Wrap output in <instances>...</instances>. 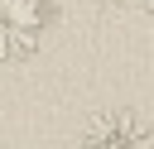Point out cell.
I'll use <instances>...</instances> for the list:
<instances>
[{
    "label": "cell",
    "instance_id": "cell-1",
    "mask_svg": "<svg viewBox=\"0 0 154 149\" xmlns=\"http://www.w3.org/2000/svg\"><path fill=\"white\" fill-rule=\"evenodd\" d=\"M48 34V0H0V62H29Z\"/></svg>",
    "mask_w": 154,
    "mask_h": 149
},
{
    "label": "cell",
    "instance_id": "cell-2",
    "mask_svg": "<svg viewBox=\"0 0 154 149\" xmlns=\"http://www.w3.org/2000/svg\"><path fill=\"white\" fill-rule=\"evenodd\" d=\"M82 149H154V130L135 111H101L87 120Z\"/></svg>",
    "mask_w": 154,
    "mask_h": 149
},
{
    "label": "cell",
    "instance_id": "cell-3",
    "mask_svg": "<svg viewBox=\"0 0 154 149\" xmlns=\"http://www.w3.org/2000/svg\"><path fill=\"white\" fill-rule=\"evenodd\" d=\"M140 10H144V14H149V19H154V0H140Z\"/></svg>",
    "mask_w": 154,
    "mask_h": 149
}]
</instances>
